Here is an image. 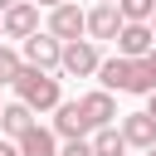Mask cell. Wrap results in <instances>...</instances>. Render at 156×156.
<instances>
[{"label": "cell", "instance_id": "obj_1", "mask_svg": "<svg viewBox=\"0 0 156 156\" xmlns=\"http://www.w3.org/2000/svg\"><path fill=\"white\" fill-rule=\"evenodd\" d=\"M98 83H102V93H156V78L141 58H102Z\"/></svg>", "mask_w": 156, "mask_h": 156}, {"label": "cell", "instance_id": "obj_2", "mask_svg": "<svg viewBox=\"0 0 156 156\" xmlns=\"http://www.w3.org/2000/svg\"><path fill=\"white\" fill-rule=\"evenodd\" d=\"M10 88H15V102H24L29 112H54V107L63 102L58 78H54V73H39V68H20V78H15Z\"/></svg>", "mask_w": 156, "mask_h": 156}, {"label": "cell", "instance_id": "obj_3", "mask_svg": "<svg viewBox=\"0 0 156 156\" xmlns=\"http://www.w3.org/2000/svg\"><path fill=\"white\" fill-rule=\"evenodd\" d=\"M29 34H39V5H29V0H15L5 15H0V39H29Z\"/></svg>", "mask_w": 156, "mask_h": 156}, {"label": "cell", "instance_id": "obj_4", "mask_svg": "<svg viewBox=\"0 0 156 156\" xmlns=\"http://www.w3.org/2000/svg\"><path fill=\"white\" fill-rule=\"evenodd\" d=\"M83 24H88V10H78L73 0H63L58 10H49L44 34H54L58 44H73V39H83Z\"/></svg>", "mask_w": 156, "mask_h": 156}, {"label": "cell", "instance_id": "obj_5", "mask_svg": "<svg viewBox=\"0 0 156 156\" xmlns=\"http://www.w3.org/2000/svg\"><path fill=\"white\" fill-rule=\"evenodd\" d=\"M58 54H63V44H58L54 34H44V29H39V34H29V39H24L20 63H24V68H39V73H54V68H58Z\"/></svg>", "mask_w": 156, "mask_h": 156}, {"label": "cell", "instance_id": "obj_6", "mask_svg": "<svg viewBox=\"0 0 156 156\" xmlns=\"http://www.w3.org/2000/svg\"><path fill=\"white\" fill-rule=\"evenodd\" d=\"M98 44L93 39H73V44H63V54H58V68L68 73V78H88V73H98Z\"/></svg>", "mask_w": 156, "mask_h": 156}, {"label": "cell", "instance_id": "obj_7", "mask_svg": "<svg viewBox=\"0 0 156 156\" xmlns=\"http://www.w3.org/2000/svg\"><path fill=\"white\" fill-rule=\"evenodd\" d=\"M78 107H83V122L98 132V127H117V102H112V93H83L78 98Z\"/></svg>", "mask_w": 156, "mask_h": 156}, {"label": "cell", "instance_id": "obj_8", "mask_svg": "<svg viewBox=\"0 0 156 156\" xmlns=\"http://www.w3.org/2000/svg\"><path fill=\"white\" fill-rule=\"evenodd\" d=\"M54 136H63V141H88L93 136V127L83 122V107L78 102H58L54 107Z\"/></svg>", "mask_w": 156, "mask_h": 156}, {"label": "cell", "instance_id": "obj_9", "mask_svg": "<svg viewBox=\"0 0 156 156\" xmlns=\"http://www.w3.org/2000/svg\"><path fill=\"white\" fill-rule=\"evenodd\" d=\"M117 132H122V141L136 146V151H151V146H156V117H146V112H127V117L117 122Z\"/></svg>", "mask_w": 156, "mask_h": 156}, {"label": "cell", "instance_id": "obj_10", "mask_svg": "<svg viewBox=\"0 0 156 156\" xmlns=\"http://www.w3.org/2000/svg\"><path fill=\"white\" fill-rule=\"evenodd\" d=\"M151 49H156L151 24H122V34H117V58H146Z\"/></svg>", "mask_w": 156, "mask_h": 156}, {"label": "cell", "instance_id": "obj_11", "mask_svg": "<svg viewBox=\"0 0 156 156\" xmlns=\"http://www.w3.org/2000/svg\"><path fill=\"white\" fill-rule=\"evenodd\" d=\"M83 34H88L93 44H98V39H117V34H122V15H117V5H93Z\"/></svg>", "mask_w": 156, "mask_h": 156}, {"label": "cell", "instance_id": "obj_12", "mask_svg": "<svg viewBox=\"0 0 156 156\" xmlns=\"http://www.w3.org/2000/svg\"><path fill=\"white\" fill-rule=\"evenodd\" d=\"M29 127H34V112H29L24 102H5V107H0V136H5V141H20Z\"/></svg>", "mask_w": 156, "mask_h": 156}, {"label": "cell", "instance_id": "obj_13", "mask_svg": "<svg viewBox=\"0 0 156 156\" xmlns=\"http://www.w3.org/2000/svg\"><path fill=\"white\" fill-rule=\"evenodd\" d=\"M15 146H20V156H58L54 132H49V127H39V122H34V127H29V132H24Z\"/></svg>", "mask_w": 156, "mask_h": 156}, {"label": "cell", "instance_id": "obj_14", "mask_svg": "<svg viewBox=\"0 0 156 156\" xmlns=\"http://www.w3.org/2000/svg\"><path fill=\"white\" fill-rule=\"evenodd\" d=\"M88 146H93V156H127V141H122L117 127H98L88 136Z\"/></svg>", "mask_w": 156, "mask_h": 156}, {"label": "cell", "instance_id": "obj_15", "mask_svg": "<svg viewBox=\"0 0 156 156\" xmlns=\"http://www.w3.org/2000/svg\"><path fill=\"white\" fill-rule=\"evenodd\" d=\"M117 15H122V24H151L156 0H117Z\"/></svg>", "mask_w": 156, "mask_h": 156}, {"label": "cell", "instance_id": "obj_16", "mask_svg": "<svg viewBox=\"0 0 156 156\" xmlns=\"http://www.w3.org/2000/svg\"><path fill=\"white\" fill-rule=\"evenodd\" d=\"M20 68H24V63H20V54H15L10 44H0V88H5V83H15V78H20Z\"/></svg>", "mask_w": 156, "mask_h": 156}, {"label": "cell", "instance_id": "obj_17", "mask_svg": "<svg viewBox=\"0 0 156 156\" xmlns=\"http://www.w3.org/2000/svg\"><path fill=\"white\" fill-rule=\"evenodd\" d=\"M58 156H93V146H88V141H68Z\"/></svg>", "mask_w": 156, "mask_h": 156}, {"label": "cell", "instance_id": "obj_18", "mask_svg": "<svg viewBox=\"0 0 156 156\" xmlns=\"http://www.w3.org/2000/svg\"><path fill=\"white\" fill-rule=\"evenodd\" d=\"M141 63H146V68H151V78H156V49H151V54H146Z\"/></svg>", "mask_w": 156, "mask_h": 156}, {"label": "cell", "instance_id": "obj_19", "mask_svg": "<svg viewBox=\"0 0 156 156\" xmlns=\"http://www.w3.org/2000/svg\"><path fill=\"white\" fill-rule=\"evenodd\" d=\"M29 5H44V10H58L63 0H29Z\"/></svg>", "mask_w": 156, "mask_h": 156}, {"label": "cell", "instance_id": "obj_20", "mask_svg": "<svg viewBox=\"0 0 156 156\" xmlns=\"http://www.w3.org/2000/svg\"><path fill=\"white\" fill-rule=\"evenodd\" d=\"M146 117H156V93H146Z\"/></svg>", "mask_w": 156, "mask_h": 156}, {"label": "cell", "instance_id": "obj_21", "mask_svg": "<svg viewBox=\"0 0 156 156\" xmlns=\"http://www.w3.org/2000/svg\"><path fill=\"white\" fill-rule=\"evenodd\" d=\"M10 5H15V0H0V15H5V10H10Z\"/></svg>", "mask_w": 156, "mask_h": 156}, {"label": "cell", "instance_id": "obj_22", "mask_svg": "<svg viewBox=\"0 0 156 156\" xmlns=\"http://www.w3.org/2000/svg\"><path fill=\"white\" fill-rule=\"evenodd\" d=\"M98 5H117V0H98Z\"/></svg>", "mask_w": 156, "mask_h": 156}, {"label": "cell", "instance_id": "obj_23", "mask_svg": "<svg viewBox=\"0 0 156 156\" xmlns=\"http://www.w3.org/2000/svg\"><path fill=\"white\" fill-rule=\"evenodd\" d=\"M151 34H156V15H151Z\"/></svg>", "mask_w": 156, "mask_h": 156}, {"label": "cell", "instance_id": "obj_24", "mask_svg": "<svg viewBox=\"0 0 156 156\" xmlns=\"http://www.w3.org/2000/svg\"><path fill=\"white\" fill-rule=\"evenodd\" d=\"M146 156H156V146H151V151H146Z\"/></svg>", "mask_w": 156, "mask_h": 156}, {"label": "cell", "instance_id": "obj_25", "mask_svg": "<svg viewBox=\"0 0 156 156\" xmlns=\"http://www.w3.org/2000/svg\"><path fill=\"white\" fill-rule=\"evenodd\" d=\"M0 107H5V102H0Z\"/></svg>", "mask_w": 156, "mask_h": 156}]
</instances>
